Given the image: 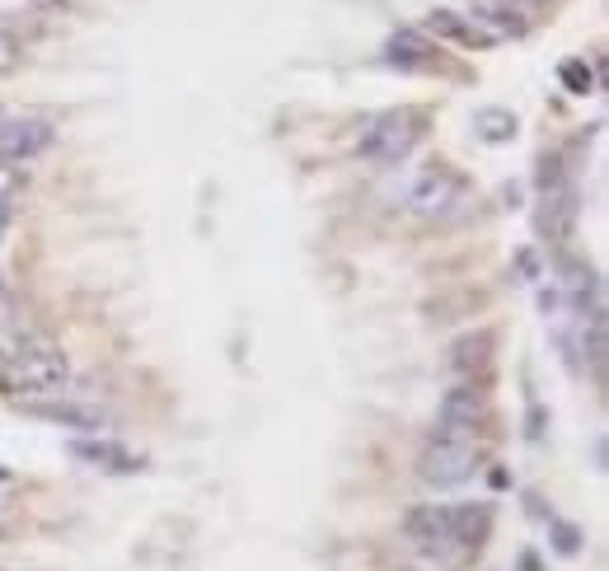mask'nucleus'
Masks as SVG:
<instances>
[{
    "mask_svg": "<svg viewBox=\"0 0 609 571\" xmlns=\"http://www.w3.org/2000/svg\"><path fill=\"white\" fill-rule=\"evenodd\" d=\"M409 538L441 562H455L474 552L492 530V506L488 501H464V506H413L403 515Z\"/></svg>",
    "mask_w": 609,
    "mask_h": 571,
    "instance_id": "1",
    "label": "nucleus"
},
{
    "mask_svg": "<svg viewBox=\"0 0 609 571\" xmlns=\"http://www.w3.org/2000/svg\"><path fill=\"white\" fill-rule=\"evenodd\" d=\"M71 379V361L61 347H52L47 338L38 342H20L0 370V389L10 393L14 403H42L47 393H61Z\"/></svg>",
    "mask_w": 609,
    "mask_h": 571,
    "instance_id": "2",
    "label": "nucleus"
},
{
    "mask_svg": "<svg viewBox=\"0 0 609 571\" xmlns=\"http://www.w3.org/2000/svg\"><path fill=\"white\" fill-rule=\"evenodd\" d=\"M422 136H427V113H422V108H389V113H375L362 122V132H356V155L370 165L399 169L422 146Z\"/></svg>",
    "mask_w": 609,
    "mask_h": 571,
    "instance_id": "3",
    "label": "nucleus"
},
{
    "mask_svg": "<svg viewBox=\"0 0 609 571\" xmlns=\"http://www.w3.org/2000/svg\"><path fill=\"white\" fill-rule=\"evenodd\" d=\"M464 193H468L464 173L446 169V165L413 169V173H403L399 179V187H389L394 206H403V211L417 216V220H446L464 202Z\"/></svg>",
    "mask_w": 609,
    "mask_h": 571,
    "instance_id": "4",
    "label": "nucleus"
},
{
    "mask_svg": "<svg viewBox=\"0 0 609 571\" xmlns=\"http://www.w3.org/2000/svg\"><path fill=\"white\" fill-rule=\"evenodd\" d=\"M474 469H478V446H468V440L427 436V446L417 454V478L427 487H460L474 478Z\"/></svg>",
    "mask_w": 609,
    "mask_h": 571,
    "instance_id": "5",
    "label": "nucleus"
},
{
    "mask_svg": "<svg viewBox=\"0 0 609 571\" xmlns=\"http://www.w3.org/2000/svg\"><path fill=\"white\" fill-rule=\"evenodd\" d=\"M483 422H488V399H483V389H478V385H455V389H446L431 436L468 440V446H474V436H478Z\"/></svg>",
    "mask_w": 609,
    "mask_h": 571,
    "instance_id": "6",
    "label": "nucleus"
},
{
    "mask_svg": "<svg viewBox=\"0 0 609 571\" xmlns=\"http://www.w3.org/2000/svg\"><path fill=\"white\" fill-rule=\"evenodd\" d=\"M52 146V122L47 118H0V165L24 169Z\"/></svg>",
    "mask_w": 609,
    "mask_h": 571,
    "instance_id": "7",
    "label": "nucleus"
},
{
    "mask_svg": "<svg viewBox=\"0 0 609 571\" xmlns=\"http://www.w3.org/2000/svg\"><path fill=\"white\" fill-rule=\"evenodd\" d=\"M576 187L562 179V183H549V187H539V216H535V226L539 234H549V240H572V230H576Z\"/></svg>",
    "mask_w": 609,
    "mask_h": 571,
    "instance_id": "8",
    "label": "nucleus"
},
{
    "mask_svg": "<svg viewBox=\"0 0 609 571\" xmlns=\"http://www.w3.org/2000/svg\"><path fill=\"white\" fill-rule=\"evenodd\" d=\"M464 20H474L492 42H497V38H521L525 28H529L525 10L515 5V0H468V14H464Z\"/></svg>",
    "mask_w": 609,
    "mask_h": 571,
    "instance_id": "9",
    "label": "nucleus"
},
{
    "mask_svg": "<svg viewBox=\"0 0 609 571\" xmlns=\"http://www.w3.org/2000/svg\"><path fill=\"white\" fill-rule=\"evenodd\" d=\"M24 412H34L42 422H57V426H81V432H103V408L94 403H75V399H61V403H24Z\"/></svg>",
    "mask_w": 609,
    "mask_h": 571,
    "instance_id": "10",
    "label": "nucleus"
},
{
    "mask_svg": "<svg viewBox=\"0 0 609 571\" xmlns=\"http://www.w3.org/2000/svg\"><path fill=\"white\" fill-rule=\"evenodd\" d=\"M385 61L399 71H427V66H436V47L422 34H413V28H399V34L385 42Z\"/></svg>",
    "mask_w": 609,
    "mask_h": 571,
    "instance_id": "11",
    "label": "nucleus"
},
{
    "mask_svg": "<svg viewBox=\"0 0 609 571\" xmlns=\"http://www.w3.org/2000/svg\"><path fill=\"white\" fill-rule=\"evenodd\" d=\"M71 454L85 459L94 469H108V473H136L141 469V459L127 454L122 446H113V440H71Z\"/></svg>",
    "mask_w": 609,
    "mask_h": 571,
    "instance_id": "12",
    "label": "nucleus"
},
{
    "mask_svg": "<svg viewBox=\"0 0 609 571\" xmlns=\"http://www.w3.org/2000/svg\"><path fill=\"white\" fill-rule=\"evenodd\" d=\"M427 28L436 38H450V42H464V47H492V38L483 34L474 20H464V14H455V10H431Z\"/></svg>",
    "mask_w": 609,
    "mask_h": 571,
    "instance_id": "13",
    "label": "nucleus"
},
{
    "mask_svg": "<svg viewBox=\"0 0 609 571\" xmlns=\"http://www.w3.org/2000/svg\"><path fill=\"white\" fill-rule=\"evenodd\" d=\"M492 332L483 328V332H464V338L450 347V370H460V375H474V370H483L492 361Z\"/></svg>",
    "mask_w": 609,
    "mask_h": 571,
    "instance_id": "14",
    "label": "nucleus"
},
{
    "mask_svg": "<svg viewBox=\"0 0 609 571\" xmlns=\"http://www.w3.org/2000/svg\"><path fill=\"white\" fill-rule=\"evenodd\" d=\"M515 126L521 122H515L511 108H478L474 113V132L488 141V146H507V141L515 136Z\"/></svg>",
    "mask_w": 609,
    "mask_h": 571,
    "instance_id": "15",
    "label": "nucleus"
},
{
    "mask_svg": "<svg viewBox=\"0 0 609 571\" xmlns=\"http://www.w3.org/2000/svg\"><path fill=\"white\" fill-rule=\"evenodd\" d=\"M549 538H553V552L558 558H576L582 552V530L572 525V520H558V515H549Z\"/></svg>",
    "mask_w": 609,
    "mask_h": 571,
    "instance_id": "16",
    "label": "nucleus"
},
{
    "mask_svg": "<svg viewBox=\"0 0 609 571\" xmlns=\"http://www.w3.org/2000/svg\"><path fill=\"white\" fill-rule=\"evenodd\" d=\"M558 81H562V89H568V94H590V89H596V71H590L582 57H572V61H562V66H558Z\"/></svg>",
    "mask_w": 609,
    "mask_h": 571,
    "instance_id": "17",
    "label": "nucleus"
},
{
    "mask_svg": "<svg viewBox=\"0 0 609 571\" xmlns=\"http://www.w3.org/2000/svg\"><path fill=\"white\" fill-rule=\"evenodd\" d=\"M20 57H24V47H20V38H14L10 28L0 24V75H10L14 66H20Z\"/></svg>",
    "mask_w": 609,
    "mask_h": 571,
    "instance_id": "18",
    "label": "nucleus"
},
{
    "mask_svg": "<svg viewBox=\"0 0 609 571\" xmlns=\"http://www.w3.org/2000/svg\"><path fill=\"white\" fill-rule=\"evenodd\" d=\"M10 230V197H0V234Z\"/></svg>",
    "mask_w": 609,
    "mask_h": 571,
    "instance_id": "19",
    "label": "nucleus"
},
{
    "mask_svg": "<svg viewBox=\"0 0 609 571\" xmlns=\"http://www.w3.org/2000/svg\"><path fill=\"white\" fill-rule=\"evenodd\" d=\"M521 567H525V571H539V558H535V552H525V558H521Z\"/></svg>",
    "mask_w": 609,
    "mask_h": 571,
    "instance_id": "20",
    "label": "nucleus"
},
{
    "mask_svg": "<svg viewBox=\"0 0 609 571\" xmlns=\"http://www.w3.org/2000/svg\"><path fill=\"white\" fill-rule=\"evenodd\" d=\"M515 5H539V0H515Z\"/></svg>",
    "mask_w": 609,
    "mask_h": 571,
    "instance_id": "21",
    "label": "nucleus"
},
{
    "mask_svg": "<svg viewBox=\"0 0 609 571\" xmlns=\"http://www.w3.org/2000/svg\"><path fill=\"white\" fill-rule=\"evenodd\" d=\"M0 478H5V469H0Z\"/></svg>",
    "mask_w": 609,
    "mask_h": 571,
    "instance_id": "22",
    "label": "nucleus"
}]
</instances>
